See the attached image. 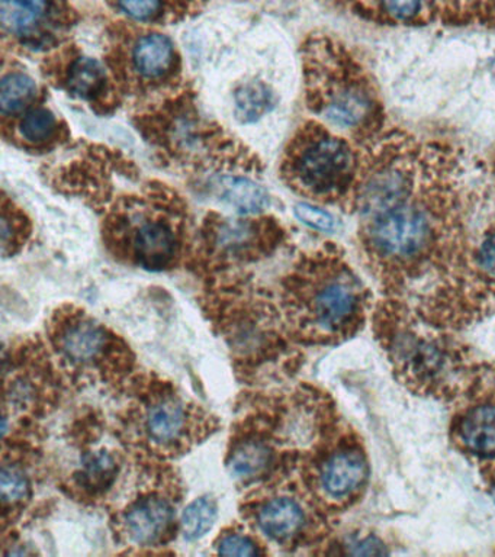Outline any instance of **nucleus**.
I'll list each match as a JSON object with an SVG mask.
<instances>
[{
  "label": "nucleus",
  "instance_id": "423d86ee",
  "mask_svg": "<svg viewBox=\"0 0 495 557\" xmlns=\"http://www.w3.org/2000/svg\"><path fill=\"white\" fill-rule=\"evenodd\" d=\"M5 42L16 52L58 50L73 24L67 0H0Z\"/></svg>",
  "mask_w": 495,
  "mask_h": 557
},
{
  "label": "nucleus",
  "instance_id": "4be33fe9",
  "mask_svg": "<svg viewBox=\"0 0 495 557\" xmlns=\"http://www.w3.org/2000/svg\"><path fill=\"white\" fill-rule=\"evenodd\" d=\"M2 208L3 255L8 256L23 246L29 234V224L25 213L7 195H3Z\"/></svg>",
  "mask_w": 495,
  "mask_h": 557
},
{
  "label": "nucleus",
  "instance_id": "393cba45",
  "mask_svg": "<svg viewBox=\"0 0 495 557\" xmlns=\"http://www.w3.org/2000/svg\"><path fill=\"white\" fill-rule=\"evenodd\" d=\"M216 552L225 556H256L259 555V548L256 543L247 535L228 534L224 535L216 544Z\"/></svg>",
  "mask_w": 495,
  "mask_h": 557
},
{
  "label": "nucleus",
  "instance_id": "ddd939ff",
  "mask_svg": "<svg viewBox=\"0 0 495 557\" xmlns=\"http://www.w3.org/2000/svg\"><path fill=\"white\" fill-rule=\"evenodd\" d=\"M188 426L185 405L175 398L158 400L147 409L145 429L147 437L159 446H172L184 438Z\"/></svg>",
  "mask_w": 495,
  "mask_h": 557
},
{
  "label": "nucleus",
  "instance_id": "f8f14e48",
  "mask_svg": "<svg viewBox=\"0 0 495 557\" xmlns=\"http://www.w3.org/2000/svg\"><path fill=\"white\" fill-rule=\"evenodd\" d=\"M368 466L364 457L355 450L336 453L321 470V485L329 495L342 498L358 490L367 479Z\"/></svg>",
  "mask_w": 495,
  "mask_h": 557
},
{
  "label": "nucleus",
  "instance_id": "6ab92c4d",
  "mask_svg": "<svg viewBox=\"0 0 495 557\" xmlns=\"http://www.w3.org/2000/svg\"><path fill=\"white\" fill-rule=\"evenodd\" d=\"M272 451L268 444L249 440L238 444L228 459L230 473L242 481H249L262 474L271 465Z\"/></svg>",
  "mask_w": 495,
  "mask_h": 557
},
{
  "label": "nucleus",
  "instance_id": "7ed1b4c3",
  "mask_svg": "<svg viewBox=\"0 0 495 557\" xmlns=\"http://www.w3.org/2000/svg\"><path fill=\"white\" fill-rule=\"evenodd\" d=\"M360 148L319 121H308L290 138L281 176L290 189L315 202L354 208Z\"/></svg>",
  "mask_w": 495,
  "mask_h": 557
},
{
  "label": "nucleus",
  "instance_id": "f257e3e1",
  "mask_svg": "<svg viewBox=\"0 0 495 557\" xmlns=\"http://www.w3.org/2000/svg\"><path fill=\"white\" fill-rule=\"evenodd\" d=\"M308 109L363 147L384 133L385 108L362 61L345 44L315 35L302 46Z\"/></svg>",
  "mask_w": 495,
  "mask_h": 557
},
{
  "label": "nucleus",
  "instance_id": "c85d7f7f",
  "mask_svg": "<svg viewBox=\"0 0 495 557\" xmlns=\"http://www.w3.org/2000/svg\"><path fill=\"white\" fill-rule=\"evenodd\" d=\"M493 495H494V500H495V487H494V492H493Z\"/></svg>",
  "mask_w": 495,
  "mask_h": 557
},
{
  "label": "nucleus",
  "instance_id": "a878e982",
  "mask_svg": "<svg viewBox=\"0 0 495 557\" xmlns=\"http://www.w3.org/2000/svg\"><path fill=\"white\" fill-rule=\"evenodd\" d=\"M295 215L304 222V224L310 225L311 228L320 231H332L336 226L334 218L323 209L312 207L308 203H299L295 207Z\"/></svg>",
  "mask_w": 495,
  "mask_h": 557
},
{
  "label": "nucleus",
  "instance_id": "b1692460",
  "mask_svg": "<svg viewBox=\"0 0 495 557\" xmlns=\"http://www.w3.org/2000/svg\"><path fill=\"white\" fill-rule=\"evenodd\" d=\"M0 492H2L3 505L20 504L28 496L29 483L23 470L14 466H3L0 476Z\"/></svg>",
  "mask_w": 495,
  "mask_h": 557
},
{
  "label": "nucleus",
  "instance_id": "9b49d317",
  "mask_svg": "<svg viewBox=\"0 0 495 557\" xmlns=\"http://www.w3.org/2000/svg\"><path fill=\"white\" fill-rule=\"evenodd\" d=\"M107 335L101 326L89 320H75L59 334L62 355L76 364L92 363L106 351Z\"/></svg>",
  "mask_w": 495,
  "mask_h": 557
},
{
  "label": "nucleus",
  "instance_id": "1a4fd4ad",
  "mask_svg": "<svg viewBox=\"0 0 495 557\" xmlns=\"http://www.w3.org/2000/svg\"><path fill=\"white\" fill-rule=\"evenodd\" d=\"M3 137L25 150L46 152L66 143L69 131L54 112L36 104L14 120L3 121Z\"/></svg>",
  "mask_w": 495,
  "mask_h": 557
},
{
  "label": "nucleus",
  "instance_id": "20e7f679",
  "mask_svg": "<svg viewBox=\"0 0 495 557\" xmlns=\"http://www.w3.org/2000/svg\"><path fill=\"white\" fill-rule=\"evenodd\" d=\"M103 63L123 102L129 99L150 107L182 89L180 52L158 30L116 26Z\"/></svg>",
  "mask_w": 495,
  "mask_h": 557
},
{
  "label": "nucleus",
  "instance_id": "0eeeda50",
  "mask_svg": "<svg viewBox=\"0 0 495 557\" xmlns=\"http://www.w3.org/2000/svg\"><path fill=\"white\" fill-rule=\"evenodd\" d=\"M42 73L51 85L88 103L99 115H107L123 103L106 63L85 55L76 47L51 51Z\"/></svg>",
  "mask_w": 495,
  "mask_h": 557
},
{
  "label": "nucleus",
  "instance_id": "39448f33",
  "mask_svg": "<svg viewBox=\"0 0 495 557\" xmlns=\"http://www.w3.org/2000/svg\"><path fill=\"white\" fill-rule=\"evenodd\" d=\"M289 282L319 329L334 333L354 320L363 289L338 257L319 255L306 261Z\"/></svg>",
  "mask_w": 495,
  "mask_h": 557
},
{
  "label": "nucleus",
  "instance_id": "cd10ccee",
  "mask_svg": "<svg viewBox=\"0 0 495 557\" xmlns=\"http://www.w3.org/2000/svg\"><path fill=\"white\" fill-rule=\"evenodd\" d=\"M350 555H360V556H376V555H386V548L384 544L380 542L378 539L368 537L364 540H359L354 544H350Z\"/></svg>",
  "mask_w": 495,
  "mask_h": 557
},
{
  "label": "nucleus",
  "instance_id": "5701e85b",
  "mask_svg": "<svg viewBox=\"0 0 495 557\" xmlns=\"http://www.w3.org/2000/svg\"><path fill=\"white\" fill-rule=\"evenodd\" d=\"M116 473L114 459L107 451H97L86 456L82 466V481L88 487L110 485Z\"/></svg>",
  "mask_w": 495,
  "mask_h": 557
},
{
  "label": "nucleus",
  "instance_id": "bb28decb",
  "mask_svg": "<svg viewBox=\"0 0 495 557\" xmlns=\"http://www.w3.org/2000/svg\"><path fill=\"white\" fill-rule=\"evenodd\" d=\"M478 265L482 272L495 281V233L486 235L477 255Z\"/></svg>",
  "mask_w": 495,
  "mask_h": 557
},
{
  "label": "nucleus",
  "instance_id": "a211bd4d",
  "mask_svg": "<svg viewBox=\"0 0 495 557\" xmlns=\"http://www.w3.org/2000/svg\"><path fill=\"white\" fill-rule=\"evenodd\" d=\"M460 437L469 450L478 455H495V407L484 405L473 408L463 418Z\"/></svg>",
  "mask_w": 495,
  "mask_h": 557
},
{
  "label": "nucleus",
  "instance_id": "f03ea898",
  "mask_svg": "<svg viewBox=\"0 0 495 557\" xmlns=\"http://www.w3.org/2000/svg\"><path fill=\"white\" fill-rule=\"evenodd\" d=\"M136 128L162 160L188 172H258L259 161L223 126L203 115L194 91L181 89L143 109Z\"/></svg>",
  "mask_w": 495,
  "mask_h": 557
},
{
  "label": "nucleus",
  "instance_id": "9d476101",
  "mask_svg": "<svg viewBox=\"0 0 495 557\" xmlns=\"http://www.w3.org/2000/svg\"><path fill=\"white\" fill-rule=\"evenodd\" d=\"M172 521V505L159 496L138 500L125 516L129 537L138 544L159 542L166 534Z\"/></svg>",
  "mask_w": 495,
  "mask_h": 557
},
{
  "label": "nucleus",
  "instance_id": "f3484780",
  "mask_svg": "<svg viewBox=\"0 0 495 557\" xmlns=\"http://www.w3.org/2000/svg\"><path fill=\"white\" fill-rule=\"evenodd\" d=\"M40 99V90L36 81L21 70H10L3 74L0 87V108L2 120L10 121L29 108L36 107Z\"/></svg>",
  "mask_w": 495,
  "mask_h": 557
},
{
  "label": "nucleus",
  "instance_id": "412c9836",
  "mask_svg": "<svg viewBox=\"0 0 495 557\" xmlns=\"http://www.w3.org/2000/svg\"><path fill=\"white\" fill-rule=\"evenodd\" d=\"M219 507L210 496L195 499L185 508L181 518L182 534L188 542L202 539L214 527Z\"/></svg>",
  "mask_w": 495,
  "mask_h": 557
},
{
  "label": "nucleus",
  "instance_id": "aec40b11",
  "mask_svg": "<svg viewBox=\"0 0 495 557\" xmlns=\"http://www.w3.org/2000/svg\"><path fill=\"white\" fill-rule=\"evenodd\" d=\"M234 102L238 120L253 122L275 107V96L262 82H253L237 89Z\"/></svg>",
  "mask_w": 495,
  "mask_h": 557
},
{
  "label": "nucleus",
  "instance_id": "dca6fc26",
  "mask_svg": "<svg viewBox=\"0 0 495 557\" xmlns=\"http://www.w3.org/2000/svg\"><path fill=\"white\" fill-rule=\"evenodd\" d=\"M304 521L302 508L288 496L268 500L258 513L260 530L276 542H286L297 535L302 530Z\"/></svg>",
  "mask_w": 495,
  "mask_h": 557
},
{
  "label": "nucleus",
  "instance_id": "4468645a",
  "mask_svg": "<svg viewBox=\"0 0 495 557\" xmlns=\"http://www.w3.org/2000/svg\"><path fill=\"white\" fill-rule=\"evenodd\" d=\"M211 186L221 200L238 212H262L269 207L268 191L246 174H215Z\"/></svg>",
  "mask_w": 495,
  "mask_h": 557
},
{
  "label": "nucleus",
  "instance_id": "6e6552de",
  "mask_svg": "<svg viewBox=\"0 0 495 557\" xmlns=\"http://www.w3.org/2000/svg\"><path fill=\"white\" fill-rule=\"evenodd\" d=\"M281 233L275 220L269 218L228 220L211 215L203 226L208 248L223 260L255 259L268 247L275 246L268 244V239H276Z\"/></svg>",
  "mask_w": 495,
  "mask_h": 557
},
{
  "label": "nucleus",
  "instance_id": "2eb2a0df",
  "mask_svg": "<svg viewBox=\"0 0 495 557\" xmlns=\"http://www.w3.org/2000/svg\"><path fill=\"white\" fill-rule=\"evenodd\" d=\"M199 0H111L121 13L137 24H166L184 20Z\"/></svg>",
  "mask_w": 495,
  "mask_h": 557
}]
</instances>
